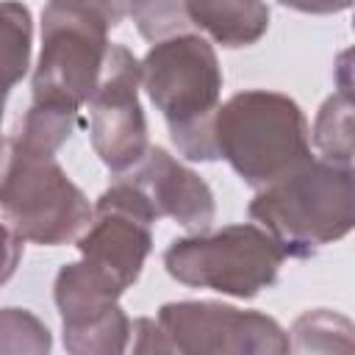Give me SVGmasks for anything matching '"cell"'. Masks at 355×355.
Wrapping results in <instances>:
<instances>
[{
  "mask_svg": "<svg viewBox=\"0 0 355 355\" xmlns=\"http://www.w3.org/2000/svg\"><path fill=\"white\" fill-rule=\"evenodd\" d=\"M272 239L288 255H311L352 227V169L330 161H302L252 202Z\"/></svg>",
  "mask_w": 355,
  "mask_h": 355,
  "instance_id": "6da1fadb",
  "label": "cell"
},
{
  "mask_svg": "<svg viewBox=\"0 0 355 355\" xmlns=\"http://www.w3.org/2000/svg\"><path fill=\"white\" fill-rule=\"evenodd\" d=\"M214 144L255 186L275 183L311 158L300 108L263 92L239 94L219 111Z\"/></svg>",
  "mask_w": 355,
  "mask_h": 355,
  "instance_id": "7a4b0ae2",
  "label": "cell"
},
{
  "mask_svg": "<svg viewBox=\"0 0 355 355\" xmlns=\"http://www.w3.org/2000/svg\"><path fill=\"white\" fill-rule=\"evenodd\" d=\"M153 103L164 111L175 144L189 158H216L211 108L219 94V69L202 39L183 36L158 44L144 61Z\"/></svg>",
  "mask_w": 355,
  "mask_h": 355,
  "instance_id": "3957f363",
  "label": "cell"
},
{
  "mask_svg": "<svg viewBox=\"0 0 355 355\" xmlns=\"http://www.w3.org/2000/svg\"><path fill=\"white\" fill-rule=\"evenodd\" d=\"M0 205L25 239L44 244L69 239L89 219V205L50 161V153L28 147L19 139L0 178Z\"/></svg>",
  "mask_w": 355,
  "mask_h": 355,
  "instance_id": "277c9868",
  "label": "cell"
},
{
  "mask_svg": "<svg viewBox=\"0 0 355 355\" xmlns=\"http://www.w3.org/2000/svg\"><path fill=\"white\" fill-rule=\"evenodd\" d=\"M283 255L272 236L255 227H227L211 239L175 241L166 252V266L178 280L252 297L275 280Z\"/></svg>",
  "mask_w": 355,
  "mask_h": 355,
  "instance_id": "5b68a950",
  "label": "cell"
},
{
  "mask_svg": "<svg viewBox=\"0 0 355 355\" xmlns=\"http://www.w3.org/2000/svg\"><path fill=\"white\" fill-rule=\"evenodd\" d=\"M94 147L111 169H125L141 158L144 119L136 103V61L128 50L114 47L108 75L94 94Z\"/></svg>",
  "mask_w": 355,
  "mask_h": 355,
  "instance_id": "8992f818",
  "label": "cell"
},
{
  "mask_svg": "<svg viewBox=\"0 0 355 355\" xmlns=\"http://www.w3.org/2000/svg\"><path fill=\"white\" fill-rule=\"evenodd\" d=\"M144 183L150 186L153 197L150 205L161 202V211L178 216L189 227H202L211 219V194L205 183H200L191 172L180 169L166 158L164 150H153V161L144 169Z\"/></svg>",
  "mask_w": 355,
  "mask_h": 355,
  "instance_id": "52a82bcc",
  "label": "cell"
},
{
  "mask_svg": "<svg viewBox=\"0 0 355 355\" xmlns=\"http://www.w3.org/2000/svg\"><path fill=\"white\" fill-rule=\"evenodd\" d=\"M197 25H205L225 44H247L266 28L269 11L258 0H186Z\"/></svg>",
  "mask_w": 355,
  "mask_h": 355,
  "instance_id": "ba28073f",
  "label": "cell"
},
{
  "mask_svg": "<svg viewBox=\"0 0 355 355\" xmlns=\"http://www.w3.org/2000/svg\"><path fill=\"white\" fill-rule=\"evenodd\" d=\"M28 39H31L28 11L17 3L0 6V103L8 86L25 72Z\"/></svg>",
  "mask_w": 355,
  "mask_h": 355,
  "instance_id": "9c48e42d",
  "label": "cell"
},
{
  "mask_svg": "<svg viewBox=\"0 0 355 355\" xmlns=\"http://www.w3.org/2000/svg\"><path fill=\"white\" fill-rule=\"evenodd\" d=\"M17 255H19V247L14 244V239L8 236V230L0 227V280H6L17 263Z\"/></svg>",
  "mask_w": 355,
  "mask_h": 355,
  "instance_id": "30bf717a",
  "label": "cell"
},
{
  "mask_svg": "<svg viewBox=\"0 0 355 355\" xmlns=\"http://www.w3.org/2000/svg\"><path fill=\"white\" fill-rule=\"evenodd\" d=\"M286 6H294L300 11H316V14H324V11H344L349 6V0H280Z\"/></svg>",
  "mask_w": 355,
  "mask_h": 355,
  "instance_id": "8fae6325",
  "label": "cell"
},
{
  "mask_svg": "<svg viewBox=\"0 0 355 355\" xmlns=\"http://www.w3.org/2000/svg\"><path fill=\"white\" fill-rule=\"evenodd\" d=\"M0 108H3V103H0Z\"/></svg>",
  "mask_w": 355,
  "mask_h": 355,
  "instance_id": "7c38bea8",
  "label": "cell"
}]
</instances>
